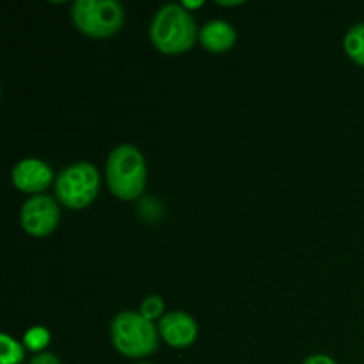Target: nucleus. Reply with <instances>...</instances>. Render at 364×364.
I'll return each instance as SVG.
<instances>
[{
  "label": "nucleus",
  "instance_id": "obj_5",
  "mask_svg": "<svg viewBox=\"0 0 364 364\" xmlns=\"http://www.w3.org/2000/svg\"><path fill=\"white\" fill-rule=\"evenodd\" d=\"M100 192V173L92 164L77 162L59 173L55 180L57 199L71 210L91 205Z\"/></svg>",
  "mask_w": 364,
  "mask_h": 364
},
{
  "label": "nucleus",
  "instance_id": "obj_10",
  "mask_svg": "<svg viewBox=\"0 0 364 364\" xmlns=\"http://www.w3.org/2000/svg\"><path fill=\"white\" fill-rule=\"evenodd\" d=\"M345 52L359 66H364V23H358L348 28L345 36Z\"/></svg>",
  "mask_w": 364,
  "mask_h": 364
},
{
  "label": "nucleus",
  "instance_id": "obj_16",
  "mask_svg": "<svg viewBox=\"0 0 364 364\" xmlns=\"http://www.w3.org/2000/svg\"><path fill=\"white\" fill-rule=\"evenodd\" d=\"M139 364H151V363H139Z\"/></svg>",
  "mask_w": 364,
  "mask_h": 364
},
{
  "label": "nucleus",
  "instance_id": "obj_7",
  "mask_svg": "<svg viewBox=\"0 0 364 364\" xmlns=\"http://www.w3.org/2000/svg\"><path fill=\"white\" fill-rule=\"evenodd\" d=\"M14 187L27 194L39 196L45 188H48L53 181L52 167L38 159H25L13 167L11 173Z\"/></svg>",
  "mask_w": 364,
  "mask_h": 364
},
{
  "label": "nucleus",
  "instance_id": "obj_1",
  "mask_svg": "<svg viewBox=\"0 0 364 364\" xmlns=\"http://www.w3.org/2000/svg\"><path fill=\"white\" fill-rule=\"evenodd\" d=\"M198 36L194 16L181 4H167L160 7L149 27L153 46L167 55H178L191 50Z\"/></svg>",
  "mask_w": 364,
  "mask_h": 364
},
{
  "label": "nucleus",
  "instance_id": "obj_3",
  "mask_svg": "<svg viewBox=\"0 0 364 364\" xmlns=\"http://www.w3.org/2000/svg\"><path fill=\"white\" fill-rule=\"evenodd\" d=\"M159 331L137 311H121L110 322V340L124 358L141 359L159 348Z\"/></svg>",
  "mask_w": 364,
  "mask_h": 364
},
{
  "label": "nucleus",
  "instance_id": "obj_13",
  "mask_svg": "<svg viewBox=\"0 0 364 364\" xmlns=\"http://www.w3.org/2000/svg\"><path fill=\"white\" fill-rule=\"evenodd\" d=\"M139 313H141L144 318L151 320V322L155 318H159V316L164 313L162 297H159V295H149V297L144 299V302L141 304V311Z\"/></svg>",
  "mask_w": 364,
  "mask_h": 364
},
{
  "label": "nucleus",
  "instance_id": "obj_8",
  "mask_svg": "<svg viewBox=\"0 0 364 364\" xmlns=\"http://www.w3.org/2000/svg\"><path fill=\"white\" fill-rule=\"evenodd\" d=\"M159 333L167 345L174 348L191 347L196 341L199 327L191 315L183 311H171L160 318Z\"/></svg>",
  "mask_w": 364,
  "mask_h": 364
},
{
  "label": "nucleus",
  "instance_id": "obj_14",
  "mask_svg": "<svg viewBox=\"0 0 364 364\" xmlns=\"http://www.w3.org/2000/svg\"><path fill=\"white\" fill-rule=\"evenodd\" d=\"M28 364H60V361L57 355L50 354V352H39V354H36L34 358L31 359Z\"/></svg>",
  "mask_w": 364,
  "mask_h": 364
},
{
  "label": "nucleus",
  "instance_id": "obj_4",
  "mask_svg": "<svg viewBox=\"0 0 364 364\" xmlns=\"http://www.w3.org/2000/svg\"><path fill=\"white\" fill-rule=\"evenodd\" d=\"M70 13L75 27L96 39L110 38L124 23V9L116 0H77Z\"/></svg>",
  "mask_w": 364,
  "mask_h": 364
},
{
  "label": "nucleus",
  "instance_id": "obj_15",
  "mask_svg": "<svg viewBox=\"0 0 364 364\" xmlns=\"http://www.w3.org/2000/svg\"><path fill=\"white\" fill-rule=\"evenodd\" d=\"M302 364H338L334 361L333 358L329 355H323V354H316V355H309Z\"/></svg>",
  "mask_w": 364,
  "mask_h": 364
},
{
  "label": "nucleus",
  "instance_id": "obj_6",
  "mask_svg": "<svg viewBox=\"0 0 364 364\" xmlns=\"http://www.w3.org/2000/svg\"><path fill=\"white\" fill-rule=\"evenodd\" d=\"M60 212L55 199L50 196H34L21 206V226L32 237H46L59 224Z\"/></svg>",
  "mask_w": 364,
  "mask_h": 364
},
{
  "label": "nucleus",
  "instance_id": "obj_12",
  "mask_svg": "<svg viewBox=\"0 0 364 364\" xmlns=\"http://www.w3.org/2000/svg\"><path fill=\"white\" fill-rule=\"evenodd\" d=\"M25 341V347L32 352H43V348L48 345L50 341V333L45 329V327H32L23 338Z\"/></svg>",
  "mask_w": 364,
  "mask_h": 364
},
{
  "label": "nucleus",
  "instance_id": "obj_11",
  "mask_svg": "<svg viewBox=\"0 0 364 364\" xmlns=\"http://www.w3.org/2000/svg\"><path fill=\"white\" fill-rule=\"evenodd\" d=\"M25 359V350L14 338L2 334L0 336V363L20 364Z\"/></svg>",
  "mask_w": 364,
  "mask_h": 364
},
{
  "label": "nucleus",
  "instance_id": "obj_2",
  "mask_svg": "<svg viewBox=\"0 0 364 364\" xmlns=\"http://www.w3.org/2000/svg\"><path fill=\"white\" fill-rule=\"evenodd\" d=\"M107 185L121 201H135L146 188V160L132 144H121L110 151L107 159Z\"/></svg>",
  "mask_w": 364,
  "mask_h": 364
},
{
  "label": "nucleus",
  "instance_id": "obj_9",
  "mask_svg": "<svg viewBox=\"0 0 364 364\" xmlns=\"http://www.w3.org/2000/svg\"><path fill=\"white\" fill-rule=\"evenodd\" d=\"M235 41H237V31L233 28V25L224 20L208 21L199 31V43L208 52H228L235 45Z\"/></svg>",
  "mask_w": 364,
  "mask_h": 364
}]
</instances>
